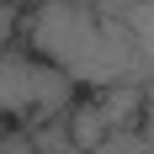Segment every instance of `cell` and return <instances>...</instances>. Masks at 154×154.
<instances>
[{
  "label": "cell",
  "instance_id": "obj_1",
  "mask_svg": "<svg viewBox=\"0 0 154 154\" xmlns=\"http://www.w3.org/2000/svg\"><path fill=\"white\" fill-rule=\"evenodd\" d=\"M21 43L32 53H43L53 69H64L80 91H96V96L138 91L143 80H154V64L143 59L138 32L128 27L117 0H96V5L91 0L27 5Z\"/></svg>",
  "mask_w": 154,
  "mask_h": 154
},
{
  "label": "cell",
  "instance_id": "obj_2",
  "mask_svg": "<svg viewBox=\"0 0 154 154\" xmlns=\"http://www.w3.org/2000/svg\"><path fill=\"white\" fill-rule=\"evenodd\" d=\"M75 106H80V85L64 69H53L43 53H32L27 43L0 53V112L11 122L37 128V122H53V117L69 122Z\"/></svg>",
  "mask_w": 154,
  "mask_h": 154
},
{
  "label": "cell",
  "instance_id": "obj_3",
  "mask_svg": "<svg viewBox=\"0 0 154 154\" xmlns=\"http://www.w3.org/2000/svg\"><path fill=\"white\" fill-rule=\"evenodd\" d=\"M69 133H75V154H91L96 138L106 133V117H101L96 106H75L69 112Z\"/></svg>",
  "mask_w": 154,
  "mask_h": 154
},
{
  "label": "cell",
  "instance_id": "obj_4",
  "mask_svg": "<svg viewBox=\"0 0 154 154\" xmlns=\"http://www.w3.org/2000/svg\"><path fill=\"white\" fill-rule=\"evenodd\" d=\"M21 21H27V11H21V5H0V53H5V48H16Z\"/></svg>",
  "mask_w": 154,
  "mask_h": 154
}]
</instances>
